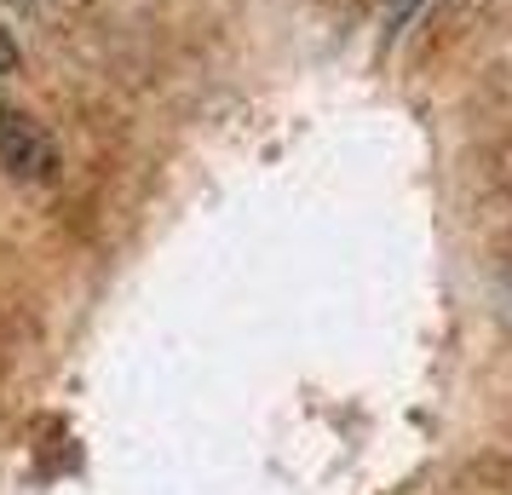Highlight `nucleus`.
I'll use <instances>...</instances> for the list:
<instances>
[{
    "mask_svg": "<svg viewBox=\"0 0 512 495\" xmlns=\"http://www.w3.org/2000/svg\"><path fill=\"white\" fill-rule=\"evenodd\" d=\"M0 167H6L12 179H52L47 133H41L24 110H12V104H0Z\"/></svg>",
    "mask_w": 512,
    "mask_h": 495,
    "instance_id": "1",
    "label": "nucleus"
},
{
    "mask_svg": "<svg viewBox=\"0 0 512 495\" xmlns=\"http://www.w3.org/2000/svg\"><path fill=\"white\" fill-rule=\"evenodd\" d=\"M12 64H18V52H12V41L0 35V70H12Z\"/></svg>",
    "mask_w": 512,
    "mask_h": 495,
    "instance_id": "2",
    "label": "nucleus"
}]
</instances>
